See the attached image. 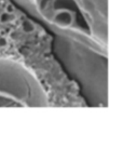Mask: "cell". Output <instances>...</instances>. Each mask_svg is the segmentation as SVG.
I'll list each match as a JSON object with an SVG mask.
<instances>
[{
  "instance_id": "cell-1",
  "label": "cell",
  "mask_w": 138,
  "mask_h": 146,
  "mask_svg": "<svg viewBox=\"0 0 138 146\" xmlns=\"http://www.w3.org/2000/svg\"><path fill=\"white\" fill-rule=\"evenodd\" d=\"M44 89L20 63L0 58V107L46 106Z\"/></svg>"
},
{
  "instance_id": "cell-3",
  "label": "cell",
  "mask_w": 138,
  "mask_h": 146,
  "mask_svg": "<svg viewBox=\"0 0 138 146\" xmlns=\"http://www.w3.org/2000/svg\"><path fill=\"white\" fill-rule=\"evenodd\" d=\"M9 44L8 39L5 36H0V48H7Z\"/></svg>"
},
{
  "instance_id": "cell-2",
  "label": "cell",
  "mask_w": 138,
  "mask_h": 146,
  "mask_svg": "<svg viewBox=\"0 0 138 146\" xmlns=\"http://www.w3.org/2000/svg\"><path fill=\"white\" fill-rule=\"evenodd\" d=\"M13 19H14V16L12 15L10 12H7V11L0 14V23H1V24H7V23H10Z\"/></svg>"
}]
</instances>
